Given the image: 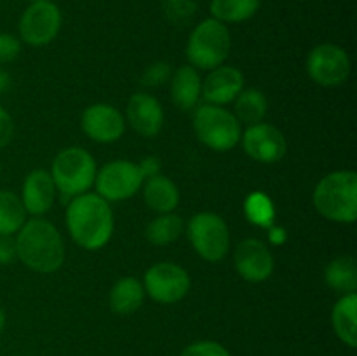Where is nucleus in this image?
<instances>
[{
  "label": "nucleus",
  "instance_id": "nucleus-38",
  "mask_svg": "<svg viewBox=\"0 0 357 356\" xmlns=\"http://www.w3.org/2000/svg\"><path fill=\"white\" fill-rule=\"evenodd\" d=\"M30 2H40V0H30Z\"/></svg>",
  "mask_w": 357,
  "mask_h": 356
},
{
  "label": "nucleus",
  "instance_id": "nucleus-37",
  "mask_svg": "<svg viewBox=\"0 0 357 356\" xmlns=\"http://www.w3.org/2000/svg\"><path fill=\"white\" fill-rule=\"evenodd\" d=\"M3 327H6V313H3L2 307H0V332L3 330Z\"/></svg>",
  "mask_w": 357,
  "mask_h": 356
},
{
  "label": "nucleus",
  "instance_id": "nucleus-24",
  "mask_svg": "<svg viewBox=\"0 0 357 356\" xmlns=\"http://www.w3.org/2000/svg\"><path fill=\"white\" fill-rule=\"evenodd\" d=\"M185 230V222L176 213H160L146 225L145 237L155 246H166L180 239Z\"/></svg>",
  "mask_w": 357,
  "mask_h": 356
},
{
  "label": "nucleus",
  "instance_id": "nucleus-30",
  "mask_svg": "<svg viewBox=\"0 0 357 356\" xmlns=\"http://www.w3.org/2000/svg\"><path fill=\"white\" fill-rule=\"evenodd\" d=\"M171 65L166 61H157L153 65H150L149 68L143 72L142 77V84L143 86H149V87H157V86H162L164 82L171 79Z\"/></svg>",
  "mask_w": 357,
  "mask_h": 356
},
{
  "label": "nucleus",
  "instance_id": "nucleus-13",
  "mask_svg": "<svg viewBox=\"0 0 357 356\" xmlns=\"http://www.w3.org/2000/svg\"><path fill=\"white\" fill-rule=\"evenodd\" d=\"M234 265L243 279L250 283L267 281L274 272V255L260 239H243L234 250Z\"/></svg>",
  "mask_w": 357,
  "mask_h": 356
},
{
  "label": "nucleus",
  "instance_id": "nucleus-17",
  "mask_svg": "<svg viewBox=\"0 0 357 356\" xmlns=\"http://www.w3.org/2000/svg\"><path fill=\"white\" fill-rule=\"evenodd\" d=\"M56 185L52 177L45 170H33L26 175L21 191V202L26 213L33 216H42L52 208L56 201Z\"/></svg>",
  "mask_w": 357,
  "mask_h": 356
},
{
  "label": "nucleus",
  "instance_id": "nucleus-12",
  "mask_svg": "<svg viewBox=\"0 0 357 356\" xmlns=\"http://www.w3.org/2000/svg\"><path fill=\"white\" fill-rule=\"evenodd\" d=\"M243 150L253 161L264 164H272L281 161L288 150V142L284 135L275 126L267 122L248 126L246 131L241 135Z\"/></svg>",
  "mask_w": 357,
  "mask_h": 356
},
{
  "label": "nucleus",
  "instance_id": "nucleus-3",
  "mask_svg": "<svg viewBox=\"0 0 357 356\" xmlns=\"http://www.w3.org/2000/svg\"><path fill=\"white\" fill-rule=\"evenodd\" d=\"M317 213L335 223H354L357 218V173L333 171L321 178L312 194Z\"/></svg>",
  "mask_w": 357,
  "mask_h": 356
},
{
  "label": "nucleus",
  "instance_id": "nucleus-9",
  "mask_svg": "<svg viewBox=\"0 0 357 356\" xmlns=\"http://www.w3.org/2000/svg\"><path fill=\"white\" fill-rule=\"evenodd\" d=\"M61 10L54 2H31L20 17V40L33 47L51 44L61 30Z\"/></svg>",
  "mask_w": 357,
  "mask_h": 356
},
{
  "label": "nucleus",
  "instance_id": "nucleus-34",
  "mask_svg": "<svg viewBox=\"0 0 357 356\" xmlns=\"http://www.w3.org/2000/svg\"><path fill=\"white\" fill-rule=\"evenodd\" d=\"M138 166H139V170H142V175L145 180L146 178H152V177H155V175L160 173V161L153 156L145 157L142 163H138Z\"/></svg>",
  "mask_w": 357,
  "mask_h": 356
},
{
  "label": "nucleus",
  "instance_id": "nucleus-25",
  "mask_svg": "<svg viewBox=\"0 0 357 356\" xmlns=\"http://www.w3.org/2000/svg\"><path fill=\"white\" fill-rule=\"evenodd\" d=\"M260 7V0H211V17L222 23H243L253 17Z\"/></svg>",
  "mask_w": 357,
  "mask_h": 356
},
{
  "label": "nucleus",
  "instance_id": "nucleus-26",
  "mask_svg": "<svg viewBox=\"0 0 357 356\" xmlns=\"http://www.w3.org/2000/svg\"><path fill=\"white\" fill-rule=\"evenodd\" d=\"M26 222V209L13 191L0 188V234L14 236Z\"/></svg>",
  "mask_w": 357,
  "mask_h": 356
},
{
  "label": "nucleus",
  "instance_id": "nucleus-5",
  "mask_svg": "<svg viewBox=\"0 0 357 356\" xmlns=\"http://www.w3.org/2000/svg\"><path fill=\"white\" fill-rule=\"evenodd\" d=\"M230 47H232V37L229 27L215 17H208L195 24L188 37L185 52L194 68L213 70L225 63Z\"/></svg>",
  "mask_w": 357,
  "mask_h": 356
},
{
  "label": "nucleus",
  "instance_id": "nucleus-10",
  "mask_svg": "<svg viewBox=\"0 0 357 356\" xmlns=\"http://www.w3.org/2000/svg\"><path fill=\"white\" fill-rule=\"evenodd\" d=\"M190 276L181 265L173 262H157L146 269L143 288L159 304H176L190 292Z\"/></svg>",
  "mask_w": 357,
  "mask_h": 356
},
{
  "label": "nucleus",
  "instance_id": "nucleus-32",
  "mask_svg": "<svg viewBox=\"0 0 357 356\" xmlns=\"http://www.w3.org/2000/svg\"><path fill=\"white\" fill-rule=\"evenodd\" d=\"M14 136V121L9 112L0 105V150L10 143Z\"/></svg>",
  "mask_w": 357,
  "mask_h": 356
},
{
  "label": "nucleus",
  "instance_id": "nucleus-28",
  "mask_svg": "<svg viewBox=\"0 0 357 356\" xmlns=\"http://www.w3.org/2000/svg\"><path fill=\"white\" fill-rule=\"evenodd\" d=\"M162 10L167 21L183 27L197 13V3L194 0H162Z\"/></svg>",
  "mask_w": 357,
  "mask_h": 356
},
{
  "label": "nucleus",
  "instance_id": "nucleus-35",
  "mask_svg": "<svg viewBox=\"0 0 357 356\" xmlns=\"http://www.w3.org/2000/svg\"><path fill=\"white\" fill-rule=\"evenodd\" d=\"M268 239L272 244H282L286 241V230L279 225L268 227Z\"/></svg>",
  "mask_w": 357,
  "mask_h": 356
},
{
  "label": "nucleus",
  "instance_id": "nucleus-7",
  "mask_svg": "<svg viewBox=\"0 0 357 356\" xmlns=\"http://www.w3.org/2000/svg\"><path fill=\"white\" fill-rule=\"evenodd\" d=\"M187 237L194 250L206 262H220L230 250L229 225L220 215L211 212L195 213L188 220Z\"/></svg>",
  "mask_w": 357,
  "mask_h": 356
},
{
  "label": "nucleus",
  "instance_id": "nucleus-15",
  "mask_svg": "<svg viewBox=\"0 0 357 356\" xmlns=\"http://www.w3.org/2000/svg\"><path fill=\"white\" fill-rule=\"evenodd\" d=\"M244 89V75L236 66H216L209 70V75L202 82V94L206 103L229 105L239 96L241 91Z\"/></svg>",
  "mask_w": 357,
  "mask_h": 356
},
{
  "label": "nucleus",
  "instance_id": "nucleus-14",
  "mask_svg": "<svg viewBox=\"0 0 357 356\" xmlns=\"http://www.w3.org/2000/svg\"><path fill=\"white\" fill-rule=\"evenodd\" d=\"M80 126L93 142L114 143L124 135L126 119L114 105L94 103L84 110Z\"/></svg>",
  "mask_w": 357,
  "mask_h": 356
},
{
  "label": "nucleus",
  "instance_id": "nucleus-21",
  "mask_svg": "<svg viewBox=\"0 0 357 356\" xmlns=\"http://www.w3.org/2000/svg\"><path fill=\"white\" fill-rule=\"evenodd\" d=\"M357 293L342 295L333 306L331 313V323L337 337L349 348L357 346Z\"/></svg>",
  "mask_w": 357,
  "mask_h": 356
},
{
  "label": "nucleus",
  "instance_id": "nucleus-23",
  "mask_svg": "<svg viewBox=\"0 0 357 356\" xmlns=\"http://www.w3.org/2000/svg\"><path fill=\"white\" fill-rule=\"evenodd\" d=\"M234 115L239 122H244L246 126L258 124V122L264 121V117L267 115V98L261 93L260 89H243L239 93V96L234 100Z\"/></svg>",
  "mask_w": 357,
  "mask_h": 356
},
{
  "label": "nucleus",
  "instance_id": "nucleus-8",
  "mask_svg": "<svg viewBox=\"0 0 357 356\" xmlns=\"http://www.w3.org/2000/svg\"><path fill=\"white\" fill-rule=\"evenodd\" d=\"M143 178L138 163L128 159H115L105 164L96 173L94 188L96 194L110 201H126L142 188Z\"/></svg>",
  "mask_w": 357,
  "mask_h": 356
},
{
  "label": "nucleus",
  "instance_id": "nucleus-33",
  "mask_svg": "<svg viewBox=\"0 0 357 356\" xmlns=\"http://www.w3.org/2000/svg\"><path fill=\"white\" fill-rule=\"evenodd\" d=\"M17 260L16 239L14 236H2L0 234V265H9Z\"/></svg>",
  "mask_w": 357,
  "mask_h": 356
},
{
  "label": "nucleus",
  "instance_id": "nucleus-19",
  "mask_svg": "<svg viewBox=\"0 0 357 356\" xmlns=\"http://www.w3.org/2000/svg\"><path fill=\"white\" fill-rule=\"evenodd\" d=\"M142 191L145 205L157 213H173L180 205V191L176 184L162 173L146 178Z\"/></svg>",
  "mask_w": 357,
  "mask_h": 356
},
{
  "label": "nucleus",
  "instance_id": "nucleus-2",
  "mask_svg": "<svg viewBox=\"0 0 357 356\" xmlns=\"http://www.w3.org/2000/svg\"><path fill=\"white\" fill-rule=\"evenodd\" d=\"M17 260L40 274H51L65 262V243L59 230L49 220L33 216L14 236Z\"/></svg>",
  "mask_w": 357,
  "mask_h": 356
},
{
  "label": "nucleus",
  "instance_id": "nucleus-4",
  "mask_svg": "<svg viewBox=\"0 0 357 356\" xmlns=\"http://www.w3.org/2000/svg\"><path fill=\"white\" fill-rule=\"evenodd\" d=\"M96 161L82 147H68L56 154L51 164V177L56 191L66 198L86 194L96 180Z\"/></svg>",
  "mask_w": 357,
  "mask_h": 356
},
{
  "label": "nucleus",
  "instance_id": "nucleus-27",
  "mask_svg": "<svg viewBox=\"0 0 357 356\" xmlns=\"http://www.w3.org/2000/svg\"><path fill=\"white\" fill-rule=\"evenodd\" d=\"M244 213H246L248 220L255 225L265 227V229L274 225V202L264 192H253V194L248 195L246 202H244Z\"/></svg>",
  "mask_w": 357,
  "mask_h": 356
},
{
  "label": "nucleus",
  "instance_id": "nucleus-20",
  "mask_svg": "<svg viewBox=\"0 0 357 356\" xmlns=\"http://www.w3.org/2000/svg\"><path fill=\"white\" fill-rule=\"evenodd\" d=\"M145 288H143V283L139 279L132 278V276H126L121 278L110 290V295H108V304H110V309L115 314H132L143 306V300H145Z\"/></svg>",
  "mask_w": 357,
  "mask_h": 356
},
{
  "label": "nucleus",
  "instance_id": "nucleus-22",
  "mask_svg": "<svg viewBox=\"0 0 357 356\" xmlns=\"http://www.w3.org/2000/svg\"><path fill=\"white\" fill-rule=\"evenodd\" d=\"M324 281L333 292L340 295L356 293L357 290V265L351 255L333 258L324 269Z\"/></svg>",
  "mask_w": 357,
  "mask_h": 356
},
{
  "label": "nucleus",
  "instance_id": "nucleus-6",
  "mask_svg": "<svg viewBox=\"0 0 357 356\" xmlns=\"http://www.w3.org/2000/svg\"><path fill=\"white\" fill-rule=\"evenodd\" d=\"M194 131L199 142L216 152H229L241 142L243 128L236 115L218 105L202 103L194 108Z\"/></svg>",
  "mask_w": 357,
  "mask_h": 356
},
{
  "label": "nucleus",
  "instance_id": "nucleus-18",
  "mask_svg": "<svg viewBox=\"0 0 357 356\" xmlns=\"http://www.w3.org/2000/svg\"><path fill=\"white\" fill-rule=\"evenodd\" d=\"M202 79L197 68L183 65L171 75V100L181 110H194L201 101Z\"/></svg>",
  "mask_w": 357,
  "mask_h": 356
},
{
  "label": "nucleus",
  "instance_id": "nucleus-36",
  "mask_svg": "<svg viewBox=\"0 0 357 356\" xmlns=\"http://www.w3.org/2000/svg\"><path fill=\"white\" fill-rule=\"evenodd\" d=\"M10 87V75L6 70H0V94L6 93Z\"/></svg>",
  "mask_w": 357,
  "mask_h": 356
},
{
  "label": "nucleus",
  "instance_id": "nucleus-11",
  "mask_svg": "<svg viewBox=\"0 0 357 356\" xmlns=\"http://www.w3.org/2000/svg\"><path fill=\"white\" fill-rule=\"evenodd\" d=\"M307 73L319 86H342L351 73V58L340 45L319 44L307 56Z\"/></svg>",
  "mask_w": 357,
  "mask_h": 356
},
{
  "label": "nucleus",
  "instance_id": "nucleus-16",
  "mask_svg": "<svg viewBox=\"0 0 357 356\" xmlns=\"http://www.w3.org/2000/svg\"><path fill=\"white\" fill-rule=\"evenodd\" d=\"M128 122L138 135L153 138L164 126L162 105L152 94H132L128 101Z\"/></svg>",
  "mask_w": 357,
  "mask_h": 356
},
{
  "label": "nucleus",
  "instance_id": "nucleus-29",
  "mask_svg": "<svg viewBox=\"0 0 357 356\" xmlns=\"http://www.w3.org/2000/svg\"><path fill=\"white\" fill-rule=\"evenodd\" d=\"M180 356H232L225 346L215 341H197L188 344Z\"/></svg>",
  "mask_w": 357,
  "mask_h": 356
},
{
  "label": "nucleus",
  "instance_id": "nucleus-31",
  "mask_svg": "<svg viewBox=\"0 0 357 356\" xmlns=\"http://www.w3.org/2000/svg\"><path fill=\"white\" fill-rule=\"evenodd\" d=\"M21 52V40L10 34H0V65L10 63Z\"/></svg>",
  "mask_w": 357,
  "mask_h": 356
},
{
  "label": "nucleus",
  "instance_id": "nucleus-1",
  "mask_svg": "<svg viewBox=\"0 0 357 356\" xmlns=\"http://www.w3.org/2000/svg\"><path fill=\"white\" fill-rule=\"evenodd\" d=\"M66 227L80 248L89 251L101 250L114 234V212L110 202L96 192L75 195L66 206Z\"/></svg>",
  "mask_w": 357,
  "mask_h": 356
}]
</instances>
